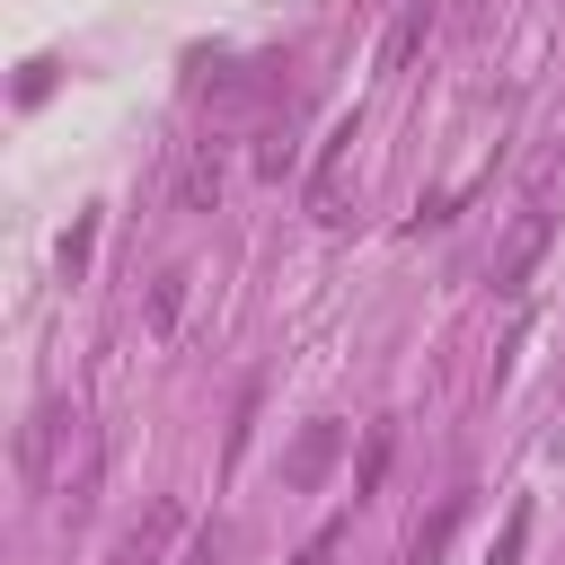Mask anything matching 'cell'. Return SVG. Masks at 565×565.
<instances>
[{
    "label": "cell",
    "instance_id": "cell-13",
    "mask_svg": "<svg viewBox=\"0 0 565 565\" xmlns=\"http://www.w3.org/2000/svg\"><path fill=\"white\" fill-rule=\"evenodd\" d=\"M221 547H230V539H221V521H212V530H194V539H185V556H177V565H221Z\"/></svg>",
    "mask_w": 565,
    "mask_h": 565
},
{
    "label": "cell",
    "instance_id": "cell-1",
    "mask_svg": "<svg viewBox=\"0 0 565 565\" xmlns=\"http://www.w3.org/2000/svg\"><path fill=\"white\" fill-rule=\"evenodd\" d=\"M547 238H556V203H547V194H530V203L503 221L494 256H486V291H494V300H512V291L530 282V265L547 256Z\"/></svg>",
    "mask_w": 565,
    "mask_h": 565
},
{
    "label": "cell",
    "instance_id": "cell-11",
    "mask_svg": "<svg viewBox=\"0 0 565 565\" xmlns=\"http://www.w3.org/2000/svg\"><path fill=\"white\" fill-rule=\"evenodd\" d=\"M88 238H97V212H79V221H71V238H62V274H79V265H88Z\"/></svg>",
    "mask_w": 565,
    "mask_h": 565
},
{
    "label": "cell",
    "instance_id": "cell-6",
    "mask_svg": "<svg viewBox=\"0 0 565 565\" xmlns=\"http://www.w3.org/2000/svg\"><path fill=\"white\" fill-rule=\"evenodd\" d=\"M221 185H230V168H221V150L203 141V150L177 168V203H185V212H212V203H221Z\"/></svg>",
    "mask_w": 565,
    "mask_h": 565
},
{
    "label": "cell",
    "instance_id": "cell-12",
    "mask_svg": "<svg viewBox=\"0 0 565 565\" xmlns=\"http://www.w3.org/2000/svg\"><path fill=\"white\" fill-rule=\"evenodd\" d=\"M530 547V503H512V521H503V539H494V565H512Z\"/></svg>",
    "mask_w": 565,
    "mask_h": 565
},
{
    "label": "cell",
    "instance_id": "cell-3",
    "mask_svg": "<svg viewBox=\"0 0 565 565\" xmlns=\"http://www.w3.org/2000/svg\"><path fill=\"white\" fill-rule=\"evenodd\" d=\"M344 159H353V124H335L318 141V177H309V212L318 221H344Z\"/></svg>",
    "mask_w": 565,
    "mask_h": 565
},
{
    "label": "cell",
    "instance_id": "cell-4",
    "mask_svg": "<svg viewBox=\"0 0 565 565\" xmlns=\"http://www.w3.org/2000/svg\"><path fill=\"white\" fill-rule=\"evenodd\" d=\"M335 450H344V424H309V433L291 441V459H282V486H291V494H309V486L335 468Z\"/></svg>",
    "mask_w": 565,
    "mask_h": 565
},
{
    "label": "cell",
    "instance_id": "cell-8",
    "mask_svg": "<svg viewBox=\"0 0 565 565\" xmlns=\"http://www.w3.org/2000/svg\"><path fill=\"white\" fill-rule=\"evenodd\" d=\"M450 530H459V494H450V503H441V512H433V521L406 539V565H433V556L450 547Z\"/></svg>",
    "mask_w": 565,
    "mask_h": 565
},
{
    "label": "cell",
    "instance_id": "cell-14",
    "mask_svg": "<svg viewBox=\"0 0 565 565\" xmlns=\"http://www.w3.org/2000/svg\"><path fill=\"white\" fill-rule=\"evenodd\" d=\"M380 468H388V433H371V450H362V477H353V494H371V486H380Z\"/></svg>",
    "mask_w": 565,
    "mask_h": 565
},
{
    "label": "cell",
    "instance_id": "cell-15",
    "mask_svg": "<svg viewBox=\"0 0 565 565\" xmlns=\"http://www.w3.org/2000/svg\"><path fill=\"white\" fill-rule=\"evenodd\" d=\"M335 539H344V521H327V530H318V539H309L291 565H327V556H335Z\"/></svg>",
    "mask_w": 565,
    "mask_h": 565
},
{
    "label": "cell",
    "instance_id": "cell-7",
    "mask_svg": "<svg viewBox=\"0 0 565 565\" xmlns=\"http://www.w3.org/2000/svg\"><path fill=\"white\" fill-rule=\"evenodd\" d=\"M424 35H433V0H406V18H397V26H388V53H380V62H388V71H397V62H406V53H415V44H424Z\"/></svg>",
    "mask_w": 565,
    "mask_h": 565
},
{
    "label": "cell",
    "instance_id": "cell-10",
    "mask_svg": "<svg viewBox=\"0 0 565 565\" xmlns=\"http://www.w3.org/2000/svg\"><path fill=\"white\" fill-rule=\"evenodd\" d=\"M291 159H300V150H291V124H265V150H256V168H265V177H291Z\"/></svg>",
    "mask_w": 565,
    "mask_h": 565
},
{
    "label": "cell",
    "instance_id": "cell-9",
    "mask_svg": "<svg viewBox=\"0 0 565 565\" xmlns=\"http://www.w3.org/2000/svg\"><path fill=\"white\" fill-rule=\"evenodd\" d=\"M177 300H185V265H168L150 282V327H177Z\"/></svg>",
    "mask_w": 565,
    "mask_h": 565
},
{
    "label": "cell",
    "instance_id": "cell-2",
    "mask_svg": "<svg viewBox=\"0 0 565 565\" xmlns=\"http://www.w3.org/2000/svg\"><path fill=\"white\" fill-rule=\"evenodd\" d=\"M71 433H79V415H71L62 397H44V406L26 415V433H18V468H26V486H35V494H53V477H62V468H53V450H62Z\"/></svg>",
    "mask_w": 565,
    "mask_h": 565
},
{
    "label": "cell",
    "instance_id": "cell-5",
    "mask_svg": "<svg viewBox=\"0 0 565 565\" xmlns=\"http://www.w3.org/2000/svg\"><path fill=\"white\" fill-rule=\"evenodd\" d=\"M168 539H177V503H150L141 521H124V539H115V556H106V565H159V556H168Z\"/></svg>",
    "mask_w": 565,
    "mask_h": 565
}]
</instances>
